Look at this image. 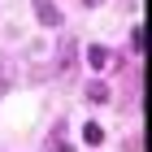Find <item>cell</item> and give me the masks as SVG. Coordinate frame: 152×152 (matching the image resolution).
<instances>
[{
	"instance_id": "cell-7",
	"label": "cell",
	"mask_w": 152,
	"mask_h": 152,
	"mask_svg": "<svg viewBox=\"0 0 152 152\" xmlns=\"http://www.w3.org/2000/svg\"><path fill=\"white\" fill-rule=\"evenodd\" d=\"M83 4H91V9H96V4H104V0H83Z\"/></svg>"
},
{
	"instance_id": "cell-4",
	"label": "cell",
	"mask_w": 152,
	"mask_h": 152,
	"mask_svg": "<svg viewBox=\"0 0 152 152\" xmlns=\"http://www.w3.org/2000/svg\"><path fill=\"white\" fill-rule=\"evenodd\" d=\"M87 100H91V104H104V100H109V87H104V83H91V87H87Z\"/></svg>"
},
{
	"instance_id": "cell-6",
	"label": "cell",
	"mask_w": 152,
	"mask_h": 152,
	"mask_svg": "<svg viewBox=\"0 0 152 152\" xmlns=\"http://www.w3.org/2000/svg\"><path fill=\"white\" fill-rule=\"evenodd\" d=\"M9 83H13V65H9V61H4V57H0V91H4Z\"/></svg>"
},
{
	"instance_id": "cell-3",
	"label": "cell",
	"mask_w": 152,
	"mask_h": 152,
	"mask_svg": "<svg viewBox=\"0 0 152 152\" xmlns=\"http://www.w3.org/2000/svg\"><path fill=\"white\" fill-rule=\"evenodd\" d=\"M83 139L91 143V148H100V143H104V130L96 126V122H87V126H83Z\"/></svg>"
},
{
	"instance_id": "cell-1",
	"label": "cell",
	"mask_w": 152,
	"mask_h": 152,
	"mask_svg": "<svg viewBox=\"0 0 152 152\" xmlns=\"http://www.w3.org/2000/svg\"><path fill=\"white\" fill-rule=\"evenodd\" d=\"M35 18H39L44 26H61V22H65V18H61V9L52 4V0H35Z\"/></svg>"
},
{
	"instance_id": "cell-5",
	"label": "cell",
	"mask_w": 152,
	"mask_h": 152,
	"mask_svg": "<svg viewBox=\"0 0 152 152\" xmlns=\"http://www.w3.org/2000/svg\"><path fill=\"white\" fill-rule=\"evenodd\" d=\"M48 152H74V148H70V139H65V135L57 130V135L48 139Z\"/></svg>"
},
{
	"instance_id": "cell-2",
	"label": "cell",
	"mask_w": 152,
	"mask_h": 152,
	"mask_svg": "<svg viewBox=\"0 0 152 152\" xmlns=\"http://www.w3.org/2000/svg\"><path fill=\"white\" fill-rule=\"evenodd\" d=\"M87 61H91V70H104V65H109V48L91 44V48H87Z\"/></svg>"
}]
</instances>
